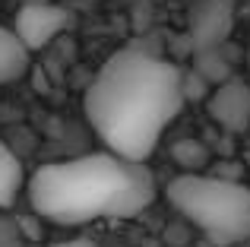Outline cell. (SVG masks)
Returning <instances> with one entry per match:
<instances>
[{"label":"cell","instance_id":"cell-9","mask_svg":"<svg viewBox=\"0 0 250 247\" xmlns=\"http://www.w3.org/2000/svg\"><path fill=\"white\" fill-rule=\"evenodd\" d=\"M193 70L203 76L206 82H225L231 80V67L222 57V48H206V51H193Z\"/></svg>","mask_w":250,"mask_h":247},{"label":"cell","instance_id":"cell-13","mask_svg":"<svg viewBox=\"0 0 250 247\" xmlns=\"http://www.w3.org/2000/svg\"><path fill=\"white\" fill-rule=\"evenodd\" d=\"M247 70H250V41H247Z\"/></svg>","mask_w":250,"mask_h":247},{"label":"cell","instance_id":"cell-2","mask_svg":"<svg viewBox=\"0 0 250 247\" xmlns=\"http://www.w3.org/2000/svg\"><path fill=\"white\" fill-rule=\"evenodd\" d=\"M155 200L146 162L111 149L42 165L29 181V203L54 225H89L98 219H133Z\"/></svg>","mask_w":250,"mask_h":247},{"label":"cell","instance_id":"cell-8","mask_svg":"<svg viewBox=\"0 0 250 247\" xmlns=\"http://www.w3.org/2000/svg\"><path fill=\"white\" fill-rule=\"evenodd\" d=\"M22 181H25L22 162H19L16 152L0 140V209H6V206L16 203L19 190H22Z\"/></svg>","mask_w":250,"mask_h":247},{"label":"cell","instance_id":"cell-11","mask_svg":"<svg viewBox=\"0 0 250 247\" xmlns=\"http://www.w3.org/2000/svg\"><path fill=\"white\" fill-rule=\"evenodd\" d=\"M0 247H25V231L13 216H0Z\"/></svg>","mask_w":250,"mask_h":247},{"label":"cell","instance_id":"cell-7","mask_svg":"<svg viewBox=\"0 0 250 247\" xmlns=\"http://www.w3.org/2000/svg\"><path fill=\"white\" fill-rule=\"evenodd\" d=\"M29 57H32V51L25 48L19 32L13 25L0 22V86H10V82L22 80L25 70H29Z\"/></svg>","mask_w":250,"mask_h":247},{"label":"cell","instance_id":"cell-3","mask_svg":"<svg viewBox=\"0 0 250 247\" xmlns=\"http://www.w3.org/2000/svg\"><path fill=\"white\" fill-rule=\"evenodd\" d=\"M165 197L212 244L231 247L250 238V187L238 178L184 171L168 181Z\"/></svg>","mask_w":250,"mask_h":247},{"label":"cell","instance_id":"cell-5","mask_svg":"<svg viewBox=\"0 0 250 247\" xmlns=\"http://www.w3.org/2000/svg\"><path fill=\"white\" fill-rule=\"evenodd\" d=\"M67 25H70V13L54 3H25L19 6L16 19H13V29L19 32V38L25 41L29 51L48 48Z\"/></svg>","mask_w":250,"mask_h":247},{"label":"cell","instance_id":"cell-12","mask_svg":"<svg viewBox=\"0 0 250 247\" xmlns=\"http://www.w3.org/2000/svg\"><path fill=\"white\" fill-rule=\"evenodd\" d=\"M51 247H95V241H89V238H73V241H61V244H51Z\"/></svg>","mask_w":250,"mask_h":247},{"label":"cell","instance_id":"cell-1","mask_svg":"<svg viewBox=\"0 0 250 247\" xmlns=\"http://www.w3.org/2000/svg\"><path fill=\"white\" fill-rule=\"evenodd\" d=\"M184 73L143 48H121L85 89V118L104 149L146 162L181 114Z\"/></svg>","mask_w":250,"mask_h":247},{"label":"cell","instance_id":"cell-6","mask_svg":"<svg viewBox=\"0 0 250 247\" xmlns=\"http://www.w3.org/2000/svg\"><path fill=\"white\" fill-rule=\"evenodd\" d=\"M209 114L219 127L228 133H241L250 127V86L238 76L219 82L215 92L209 95Z\"/></svg>","mask_w":250,"mask_h":247},{"label":"cell","instance_id":"cell-10","mask_svg":"<svg viewBox=\"0 0 250 247\" xmlns=\"http://www.w3.org/2000/svg\"><path fill=\"white\" fill-rule=\"evenodd\" d=\"M171 155H174V162L184 168V171H203L209 162V152L203 143L196 140H177L174 146H171Z\"/></svg>","mask_w":250,"mask_h":247},{"label":"cell","instance_id":"cell-4","mask_svg":"<svg viewBox=\"0 0 250 247\" xmlns=\"http://www.w3.org/2000/svg\"><path fill=\"white\" fill-rule=\"evenodd\" d=\"M238 0H193L190 6V48H222L234 32Z\"/></svg>","mask_w":250,"mask_h":247}]
</instances>
